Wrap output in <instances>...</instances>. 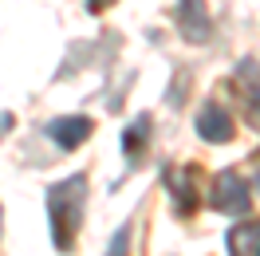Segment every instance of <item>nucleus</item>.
<instances>
[{"label":"nucleus","mask_w":260,"mask_h":256,"mask_svg":"<svg viewBox=\"0 0 260 256\" xmlns=\"http://www.w3.org/2000/svg\"><path fill=\"white\" fill-rule=\"evenodd\" d=\"M83 205H87V177L83 174L67 177V181H55L48 189L51 240H55L59 252H67L75 244V233H79V221H83Z\"/></svg>","instance_id":"nucleus-1"},{"label":"nucleus","mask_w":260,"mask_h":256,"mask_svg":"<svg viewBox=\"0 0 260 256\" xmlns=\"http://www.w3.org/2000/svg\"><path fill=\"white\" fill-rule=\"evenodd\" d=\"M209 205L217 209V213H225V217H244V213L252 209V189H248L233 170H229V174H217L213 177V189H209Z\"/></svg>","instance_id":"nucleus-2"},{"label":"nucleus","mask_w":260,"mask_h":256,"mask_svg":"<svg viewBox=\"0 0 260 256\" xmlns=\"http://www.w3.org/2000/svg\"><path fill=\"white\" fill-rule=\"evenodd\" d=\"M91 130H95V122L87 114H63V118H51L48 122V138L59 150H79L91 138Z\"/></svg>","instance_id":"nucleus-3"},{"label":"nucleus","mask_w":260,"mask_h":256,"mask_svg":"<svg viewBox=\"0 0 260 256\" xmlns=\"http://www.w3.org/2000/svg\"><path fill=\"white\" fill-rule=\"evenodd\" d=\"M178 24H181V36H185V40L205 44L209 32H213V20H209L205 0H181V4H178Z\"/></svg>","instance_id":"nucleus-4"},{"label":"nucleus","mask_w":260,"mask_h":256,"mask_svg":"<svg viewBox=\"0 0 260 256\" xmlns=\"http://www.w3.org/2000/svg\"><path fill=\"white\" fill-rule=\"evenodd\" d=\"M197 134L205 142H229L233 138V118H229V111L221 103H205L197 111Z\"/></svg>","instance_id":"nucleus-5"},{"label":"nucleus","mask_w":260,"mask_h":256,"mask_svg":"<svg viewBox=\"0 0 260 256\" xmlns=\"http://www.w3.org/2000/svg\"><path fill=\"white\" fill-rule=\"evenodd\" d=\"M170 193H174V213H178V217H193L197 213L193 170H174V174H170Z\"/></svg>","instance_id":"nucleus-6"},{"label":"nucleus","mask_w":260,"mask_h":256,"mask_svg":"<svg viewBox=\"0 0 260 256\" xmlns=\"http://www.w3.org/2000/svg\"><path fill=\"white\" fill-rule=\"evenodd\" d=\"M229 252L233 256H252L260 248V221H241L229 229Z\"/></svg>","instance_id":"nucleus-7"},{"label":"nucleus","mask_w":260,"mask_h":256,"mask_svg":"<svg viewBox=\"0 0 260 256\" xmlns=\"http://www.w3.org/2000/svg\"><path fill=\"white\" fill-rule=\"evenodd\" d=\"M146 142H150V114H138L134 126H126V134H122V150L130 158H138L146 150Z\"/></svg>","instance_id":"nucleus-8"},{"label":"nucleus","mask_w":260,"mask_h":256,"mask_svg":"<svg viewBox=\"0 0 260 256\" xmlns=\"http://www.w3.org/2000/svg\"><path fill=\"white\" fill-rule=\"evenodd\" d=\"M126 252H130V225H122L107 244V256H126Z\"/></svg>","instance_id":"nucleus-9"},{"label":"nucleus","mask_w":260,"mask_h":256,"mask_svg":"<svg viewBox=\"0 0 260 256\" xmlns=\"http://www.w3.org/2000/svg\"><path fill=\"white\" fill-rule=\"evenodd\" d=\"M87 4H91V8H95V12H99V8H111L114 0H87Z\"/></svg>","instance_id":"nucleus-10"},{"label":"nucleus","mask_w":260,"mask_h":256,"mask_svg":"<svg viewBox=\"0 0 260 256\" xmlns=\"http://www.w3.org/2000/svg\"><path fill=\"white\" fill-rule=\"evenodd\" d=\"M0 225H4V209H0Z\"/></svg>","instance_id":"nucleus-11"},{"label":"nucleus","mask_w":260,"mask_h":256,"mask_svg":"<svg viewBox=\"0 0 260 256\" xmlns=\"http://www.w3.org/2000/svg\"><path fill=\"white\" fill-rule=\"evenodd\" d=\"M256 256H260V248H256Z\"/></svg>","instance_id":"nucleus-12"}]
</instances>
